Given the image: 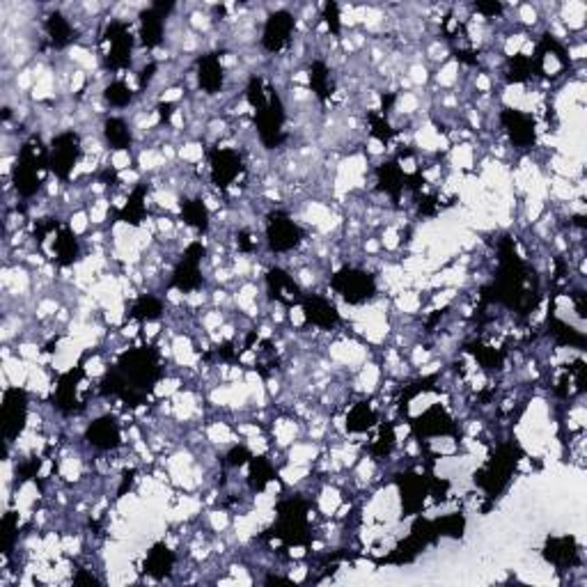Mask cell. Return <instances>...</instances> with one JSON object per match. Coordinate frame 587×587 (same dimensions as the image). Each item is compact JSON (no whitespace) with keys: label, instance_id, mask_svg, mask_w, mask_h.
Listing matches in <instances>:
<instances>
[{"label":"cell","instance_id":"obj_1","mask_svg":"<svg viewBox=\"0 0 587 587\" xmlns=\"http://www.w3.org/2000/svg\"><path fill=\"white\" fill-rule=\"evenodd\" d=\"M86 438L90 440V446L96 447V450H115V447L122 446L120 422H117L115 418H111V415L95 418V420L86 427Z\"/></svg>","mask_w":587,"mask_h":587}]
</instances>
